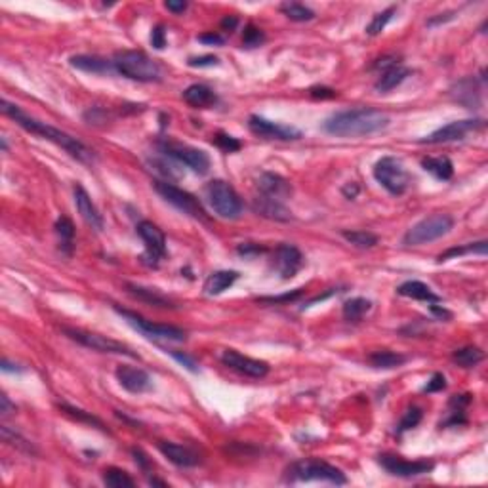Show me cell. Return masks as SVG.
<instances>
[{"mask_svg": "<svg viewBox=\"0 0 488 488\" xmlns=\"http://www.w3.org/2000/svg\"><path fill=\"white\" fill-rule=\"evenodd\" d=\"M389 126V116L372 107L347 109L328 116L323 124V130L336 138H365Z\"/></svg>", "mask_w": 488, "mask_h": 488, "instance_id": "1", "label": "cell"}, {"mask_svg": "<svg viewBox=\"0 0 488 488\" xmlns=\"http://www.w3.org/2000/svg\"><path fill=\"white\" fill-rule=\"evenodd\" d=\"M0 109H2V113L6 114V116L14 119V121H16L23 130L31 132V134H34V136H41V138L48 139V141H52V143H56L57 147L65 149L67 153L73 156V159H77V161H81V163H92V161H94V153H92V151H90L88 147L84 145L82 141H79V139L73 138V136H69V134H65V132H61L59 128L50 126V124H46V122L37 121V119H33V116L25 114L19 107L14 105V103H10L8 99H2Z\"/></svg>", "mask_w": 488, "mask_h": 488, "instance_id": "2", "label": "cell"}, {"mask_svg": "<svg viewBox=\"0 0 488 488\" xmlns=\"http://www.w3.org/2000/svg\"><path fill=\"white\" fill-rule=\"evenodd\" d=\"M113 67L126 79L138 82H159L161 81V67L151 57L138 50H122L116 52Z\"/></svg>", "mask_w": 488, "mask_h": 488, "instance_id": "3", "label": "cell"}, {"mask_svg": "<svg viewBox=\"0 0 488 488\" xmlns=\"http://www.w3.org/2000/svg\"><path fill=\"white\" fill-rule=\"evenodd\" d=\"M204 199L223 220H236L243 214V201L223 179H212L204 187Z\"/></svg>", "mask_w": 488, "mask_h": 488, "instance_id": "4", "label": "cell"}, {"mask_svg": "<svg viewBox=\"0 0 488 488\" xmlns=\"http://www.w3.org/2000/svg\"><path fill=\"white\" fill-rule=\"evenodd\" d=\"M286 479L288 480H326L332 485H345L347 477L343 475L342 469L336 465H330L323 460L307 458V460H298L286 469Z\"/></svg>", "mask_w": 488, "mask_h": 488, "instance_id": "5", "label": "cell"}, {"mask_svg": "<svg viewBox=\"0 0 488 488\" xmlns=\"http://www.w3.org/2000/svg\"><path fill=\"white\" fill-rule=\"evenodd\" d=\"M454 227V218L448 214H431L427 218H423L422 221H418L416 225L408 229L403 243L407 246H420V244H427L437 241L440 236H445L450 233V229Z\"/></svg>", "mask_w": 488, "mask_h": 488, "instance_id": "6", "label": "cell"}, {"mask_svg": "<svg viewBox=\"0 0 488 488\" xmlns=\"http://www.w3.org/2000/svg\"><path fill=\"white\" fill-rule=\"evenodd\" d=\"M374 178L391 195L407 193L410 183H412L410 174L405 168L403 161H399L397 156H382L374 164Z\"/></svg>", "mask_w": 488, "mask_h": 488, "instance_id": "7", "label": "cell"}, {"mask_svg": "<svg viewBox=\"0 0 488 488\" xmlns=\"http://www.w3.org/2000/svg\"><path fill=\"white\" fill-rule=\"evenodd\" d=\"M159 149H161V153L164 156H170L172 161H176L181 166H187L199 176H204L210 170V156L206 155L203 149L178 143V141H170V139L161 141Z\"/></svg>", "mask_w": 488, "mask_h": 488, "instance_id": "8", "label": "cell"}, {"mask_svg": "<svg viewBox=\"0 0 488 488\" xmlns=\"http://www.w3.org/2000/svg\"><path fill=\"white\" fill-rule=\"evenodd\" d=\"M155 189L156 193L163 196L166 203H170L172 206H176V208L183 212V214H187V216L195 218V220H203V221L208 220V216H206V212H204L203 204L199 203L196 196H193L191 193H187V191L179 189L178 185H174V183H170V181H161V179H156L155 181Z\"/></svg>", "mask_w": 488, "mask_h": 488, "instance_id": "9", "label": "cell"}, {"mask_svg": "<svg viewBox=\"0 0 488 488\" xmlns=\"http://www.w3.org/2000/svg\"><path fill=\"white\" fill-rule=\"evenodd\" d=\"M63 332L74 340L77 343H81L84 347H88L92 351H99V353H111V355H124V357L136 358L138 355L122 342H116L113 338H107L103 334L98 332H86L81 328H63Z\"/></svg>", "mask_w": 488, "mask_h": 488, "instance_id": "10", "label": "cell"}, {"mask_svg": "<svg viewBox=\"0 0 488 488\" xmlns=\"http://www.w3.org/2000/svg\"><path fill=\"white\" fill-rule=\"evenodd\" d=\"M116 313H121L122 317L126 318V323L132 325L136 330H139L141 334H145L147 338H155V340H170V342H185L187 340V334L185 330H181L178 326L172 325H159L153 321H147L138 313H132L128 309H121V307H114Z\"/></svg>", "mask_w": 488, "mask_h": 488, "instance_id": "11", "label": "cell"}, {"mask_svg": "<svg viewBox=\"0 0 488 488\" xmlns=\"http://www.w3.org/2000/svg\"><path fill=\"white\" fill-rule=\"evenodd\" d=\"M378 462L382 465L383 469L395 477H420V475H427L433 471V462L427 460H405L400 456H391V454H382L378 456Z\"/></svg>", "mask_w": 488, "mask_h": 488, "instance_id": "12", "label": "cell"}, {"mask_svg": "<svg viewBox=\"0 0 488 488\" xmlns=\"http://www.w3.org/2000/svg\"><path fill=\"white\" fill-rule=\"evenodd\" d=\"M485 126V121L480 119H467V121H454L443 126L439 130H435L429 134L427 138L422 139V143H429V145H437V143H450V141H460L465 139V136L469 132L480 130Z\"/></svg>", "mask_w": 488, "mask_h": 488, "instance_id": "13", "label": "cell"}, {"mask_svg": "<svg viewBox=\"0 0 488 488\" xmlns=\"http://www.w3.org/2000/svg\"><path fill=\"white\" fill-rule=\"evenodd\" d=\"M248 128L254 136L263 139H278V141H290V139H300L301 132L294 126H285V124H277V122L267 121L263 116L252 114L248 119Z\"/></svg>", "mask_w": 488, "mask_h": 488, "instance_id": "14", "label": "cell"}, {"mask_svg": "<svg viewBox=\"0 0 488 488\" xmlns=\"http://www.w3.org/2000/svg\"><path fill=\"white\" fill-rule=\"evenodd\" d=\"M221 363L235 370L238 374L248 376V378H263L269 374V365L258 358L246 357L243 353H238L235 349H225L221 353Z\"/></svg>", "mask_w": 488, "mask_h": 488, "instance_id": "15", "label": "cell"}, {"mask_svg": "<svg viewBox=\"0 0 488 488\" xmlns=\"http://www.w3.org/2000/svg\"><path fill=\"white\" fill-rule=\"evenodd\" d=\"M138 235L141 236V241L145 243L147 258L151 260L153 265H156L159 261L166 256V236H164L163 229L155 225L153 221H139L138 223Z\"/></svg>", "mask_w": 488, "mask_h": 488, "instance_id": "16", "label": "cell"}, {"mask_svg": "<svg viewBox=\"0 0 488 488\" xmlns=\"http://www.w3.org/2000/svg\"><path fill=\"white\" fill-rule=\"evenodd\" d=\"M303 265V256H301L300 248H296L294 244H278L273 254V269L277 271V275L281 278H292Z\"/></svg>", "mask_w": 488, "mask_h": 488, "instance_id": "17", "label": "cell"}, {"mask_svg": "<svg viewBox=\"0 0 488 488\" xmlns=\"http://www.w3.org/2000/svg\"><path fill=\"white\" fill-rule=\"evenodd\" d=\"M116 380L128 393H145L153 387V380L143 368L122 365L116 368Z\"/></svg>", "mask_w": 488, "mask_h": 488, "instance_id": "18", "label": "cell"}, {"mask_svg": "<svg viewBox=\"0 0 488 488\" xmlns=\"http://www.w3.org/2000/svg\"><path fill=\"white\" fill-rule=\"evenodd\" d=\"M258 191H260V195L267 196V199L285 203L286 199L292 195V185L288 179L278 176V174L263 172L258 178Z\"/></svg>", "mask_w": 488, "mask_h": 488, "instance_id": "19", "label": "cell"}, {"mask_svg": "<svg viewBox=\"0 0 488 488\" xmlns=\"http://www.w3.org/2000/svg\"><path fill=\"white\" fill-rule=\"evenodd\" d=\"M159 450L163 452L164 458H168L172 464L178 467H196L201 464V456L196 454L193 448L183 447L178 443H168V440H161L159 443Z\"/></svg>", "mask_w": 488, "mask_h": 488, "instance_id": "20", "label": "cell"}, {"mask_svg": "<svg viewBox=\"0 0 488 488\" xmlns=\"http://www.w3.org/2000/svg\"><path fill=\"white\" fill-rule=\"evenodd\" d=\"M74 204H77V210L81 214V218L88 223L90 227L98 229V231L103 229V218H101L96 204L92 203V199L82 185L74 187Z\"/></svg>", "mask_w": 488, "mask_h": 488, "instance_id": "21", "label": "cell"}, {"mask_svg": "<svg viewBox=\"0 0 488 488\" xmlns=\"http://www.w3.org/2000/svg\"><path fill=\"white\" fill-rule=\"evenodd\" d=\"M254 210L261 214L263 218H269V220L275 221H290L292 220V214L290 210L286 208L285 203L281 201H273V199H267V196L258 195L254 199Z\"/></svg>", "mask_w": 488, "mask_h": 488, "instance_id": "22", "label": "cell"}, {"mask_svg": "<svg viewBox=\"0 0 488 488\" xmlns=\"http://www.w3.org/2000/svg\"><path fill=\"white\" fill-rule=\"evenodd\" d=\"M183 99L195 109H208L218 103V96L214 94V90L204 84H191L189 88L183 90Z\"/></svg>", "mask_w": 488, "mask_h": 488, "instance_id": "23", "label": "cell"}, {"mask_svg": "<svg viewBox=\"0 0 488 488\" xmlns=\"http://www.w3.org/2000/svg\"><path fill=\"white\" fill-rule=\"evenodd\" d=\"M126 290L130 296H134L136 300L143 301L147 305H155V307H163V309H168V307H176L174 301L170 298H166L163 292H159L156 288H147V286H139V285H126Z\"/></svg>", "mask_w": 488, "mask_h": 488, "instance_id": "24", "label": "cell"}, {"mask_svg": "<svg viewBox=\"0 0 488 488\" xmlns=\"http://www.w3.org/2000/svg\"><path fill=\"white\" fill-rule=\"evenodd\" d=\"M241 277L236 271H214L208 278L204 281V292L208 296H220L227 288L235 285L236 278Z\"/></svg>", "mask_w": 488, "mask_h": 488, "instance_id": "25", "label": "cell"}, {"mask_svg": "<svg viewBox=\"0 0 488 488\" xmlns=\"http://www.w3.org/2000/svg\"><path fill=\"white\" fill-rule=\"evenodd\" d=\"M408 74H410V69H407V67H403L397 63V65L389 67V69H385V71L380 73V79L376 81L374 88L378 90L380 94H387V92H391V90L397 88L400 82H405V79H407Z\"/></svg>", "mask_w": 488, "mask_h": 488, "instance_id": "26", "label": "cell"}, {"mask_svg": "<svg viewBox=\"0 0 488 488\" xmlns=\"http://www.w3.org/2000/svg\"><path fill=\"white\" fill-rule=\"evenodd\" d=\"M397 294L405 296V298H412V300L429 301V303H437L440 300L437 294L433 292L427 285H423L420 281H407L397 288Z\"/></svg>", "mask_w": 488, "mask_h": 488, "instance_id": "27", "label": "cell"}, {"mask_svg": "<svg viewBox=\"0 0 488 488\" xmlns=\"http://www.w3.org/2000/svg\"><path fill=\"white\" fill-rule=\"evenodd\" d=\"M71 65L74 69H81L84 73H94V74H103L111 71L113 61L109 63L107 59L98 56H73L71 57Z\"/></svg>", "mask_w": 488, "mask_h": 488, "instance_id": "28", "label": "cell"}, {"mask_svg": "<svg viewBox=\"0 0 488 488\" xmlns=\"http://www.w3.org/2000/svg\"><path fill=\"white\" fill-rule=\"evenodd\" d=\"M423 170L429 172L437 179L447 181L454 176V164L450 163L448 156H427L422 161Z\"/></svg>", "mask_w": 488, "mask_h": 488, "instance_id": "29", "label": "cell"}, {"mask_svg": "<svg viewBox=\"0 0 488 488\" xmlns=\"http://www.w3.org/2000/svg\"><path fill=\"white\" fill-rule=\"evenodd\" d=\"M368 363L370 366L374 368H382V370H391V368H399L407 363V357L400 355V353H395V351H374L368 355Z\"/></svg>", "mask_w": 488, "mask_h": 488, "instance_id": "30", "label": "cell"}, {"mask_svg": "<svg viewBox=\"0 0 488 488\" xmlns=\"http://www.w3.org/2000/svg\"><path fill=\"white\" fill-rule=\"evenodd\" d=\"M372 303L366 298H351L343 303V317L349 323H358L370 311Z\"/></svg>", "mask_w": 488, "mask_h": 488, "instance_id": "31", "label": "cell"}, {"mask_svg": "<svg viewBox=\"0 0 488 488\" xmlns=\"http://www.w3.org/2000/svg\"><path fill=\"white\" fill-rule=\"evenodd\" d=\"M485 358V353L479 349V347H473V345H467V347H462V349H456L452 353V360L456 365L462 366V368H473L477 366Z\"/></svg>", "mask_w": 488, "mask_h": 488, "instance_id": "32", "label": "cell"}, {"mask_svg": "<svg viewBox=\"0 0 488 488\" xmlns=\"http://www.w3.org/2000/svg\"><path fill=\"white\" fill-rule=\"evenodd\" d=\"M56 233L57 236H59V241H61V248H63L67 254H71V250H73V238H74L73 221L69 220V218H65V216H61V218L56 221Z\"/></svg>", "mask_w": 488, "mask_h": 488, "instance_id": "33", "label": "cell"}, {"mask_svg": "<svg viewBox=\"0 0 488 488\" xmlns=\"http://www.w3.org/2000/svg\"><path fill=\"white\" fill-rule=\"evenodd\" d=\"M281 12L292 21H311L315 17V12L300 2H285L281 4Z\"/></svg>", "mask_w": 488, "mask_h": 488, "instance_id": "34", "label": "cell"}, {"mask_svg": "<svg viewBox=\"0 0 488 488\" xmlns=\"http://www.w3.org/2000/svg\"><path fill=\"white\" fill-rule=\"evenodd\" d=\"M342 235L347 243L357 246V248H363V250H365V248H372V246L378 244V236H376L374 233H370V231H360V229H357V231H343Z\"/></svg>", "mask_w": 488, "mask_h": 488, "instance_id": "35", "label": "cell"}, {"mask_svg": "<svg viewBox=\"0 0 488 488\" xmlns=\"http://www.w3.org/2000/svg\"><path fill=\"white\" fill-rule=\"evenodd\" d=\"M103 482L111 488H126L136 485V480L132 479L128 473L122 471V469H116V467L105 469V473H103Z\"/></svg>", "mask_w": 488, "mask_h": 488, "instance_id": "36", "label": "cell"}, {"mask_svg": "<svg viewBox=\"0 0 488 488\" xmlns=\"http://www.w3.org/2000/svg\"><path fill=\"white\" fill-rule=\"evenodd\" d=\"M465 254H480L485 256L487 254V241H480V243L467 244V246H458V248H448L447 252H443L439 256V261H447L450 258L456 256H465Z\"/></svg>", "mask_w": 488, "mask_h": 488, "instance_id": "37", "label": "cell"}, {"mask_svg": "<svg viewBox=\"0 0 488 488\" xmlns=\"http://www.w3.org/2000/svg\"><path fill=\"white\" fill-rule=\"evenodd\" d=\"M395 6H389L387 10H383V12H380V14H376L374 19L368 23V27H366V34H370V37H378V34L382 33L383 29L387 27V23L391 21V17H393V14H395Z\"/></svg>", "mask_w": 488, "mask_h": 488, "instance_id": "38", "label": "cell"}, {"mask_svg": "<svg viewBox=\"0 0 488 488\" xmlns=\"http://www.w3.org/2000/svg\"><path fill=\"white\" fill-rule=\"evenodd\" d=\"M59 408L65 412L67 416H71V418H74V420H79V422H84V423H90V425H96V427H99V429H105L103 427V423H101V420L99 418H96L94 414H90V412H86V410H81V408H74V407H69V405H59Z\"/></svg>", "mask_w": 488, "mask_h": 488, "instance_id": "39", "label": "cell"}, {"mask_svg": "<svg viewBox=\"0 0 488 488\" xmlns=\"http://www.w3.org/2000/svg\"><path fill=\"white\" fill-rule=\"evenodd\" d=\"M0 435H2L4 443H8L10 447H16V448H19V450H25V452H33L31 443H29V440L21 439V435L16 431H12L8 425H2V427H0Z\"/></svg>", "mask_w": 488, "mask_h": 488, "instance_id": "40", "label": "cell"}, {"mask_svg": "<svg viewBox=\"0 0 488 488\" xmlns=\"http://www.w3.org/2000/svg\"><path fill=\"white\" fill-rule=\"evenodd\" d=\"M422 418H423L422 408L420 407L408 408L407 414L403 416V420H400V423H399V433H405V431H408V429L416 427L418 423L422 422Z\"/></svg>", "mask_w": 488, "mask_h": 488, "instance_id": "41", "label": "cell"}, {"mask_svg": "<svg viewBox=\"0 0 488 488\" xmlns=\"http://www.w3.org/2000/svg\"><path fill=\"white\" fill-rule=\"evenodd\" d=\"M263 41H265V34L261 33V29L254 27V25H246L243 34V44L246 48H256V46H260Z\"/></svg>", "mask_w": 488, "mask_h": 488, "instance_id": "42", "label": "cell"}, {"mask_svg": "<svg viewBox=\"0 0 488 488\" xmlns=\"http://www.w3.org/2000/svg\"><path fill=\"white\" fill-rule=\"evenodd\" d=\"M214 141H216V145L220 147V149H223L225 153H235V151H238V149L243 147L238 139H235L233 136H229V134H223V132H218L216 138H214Z\"/></svg>", "mask_w": 488, "mask_h": 488, "instance_id": "43", "label": "cell"}, {"mask_svg": "<svg viewBox=\"0 0 488 488\" xmlns=\"http://www.w3.org/2000/svg\"><path fill=\"white\" fill-rule=\"evenodd\" d=\"M301 294H303V290H301V288H298V290H294V292H288V294H283V296H271V298H260V300L267 301V303H292V301H296L298 298H300Z\"/></svg>", "mask_w": 488, "mask_h": 488, "instance_id": "44", "label": "cell"}, {"mask_svg": "<svg viewBox=\"0 0 488 488\" xmlns=\"http://www.w3.org/2000/svg\"><path fill=\"white\" fill-rule=\"evenodd\" d=\"M151 44H153L156 50H163L164 46H166V29H164L163 23H159L155 29H153V33H151Z\"/></svg>", "mask_w": 488, "mask_h": 488, "instance_id": "45", "label": "cell"}, {"mask_svg": "<svg viewBox=\"0 0 488 488\" xmlns=\"http://www.w3.org/2000/svg\"><path fill=\"white\" fill-rule=\"evenodd\" d=\"M447 387V380L443 374H433L431 380L427 382V385L423 387L425 393H437V391H443Z\"/></svg>", "mask_w": 488, "mask_h": 488, "instance_id": "46", "label": "cell"}, {"mask_svg": "<svg viewBox=\"0 0 488 488\" xmlns=\"http://www.w3.org/2000/svg\"><path fill=\"white\" fill-rule=\"evenodd\" d=\"M309 96L315 99H332L338 96V92L332 88H326V86H313L309 90Z\"/></svg>", "mask_w": 488, "mask_h": 488, "instance_id": "47", "label": "cell"}, {"mask_svg": "<svg viewBox=\"0 0 488 488\" xmlns=\"http://www.w3.org/2000/svg\"><path fill=\"white\" fill-rule=\"evenodd\" d=\"M218 63H220V59L216 56H201L189 59V67H214Z\"/></svg>", "mask_w": 488, "mask_h": 488, "instance_id": "48", "label": "cell"}, {"mask_svg": "<svg viewBox=\"0 0 488 488\" xmlns=\"http://www.w3.org/2000/svg\"><path fill=\"white\" fill-rule=\"evenodd\" d=\"M132 454H134V460H136V464L143 469V471H147L149 467H151V460L147 458V454L141 450V448H134L132 450Z\"/></svg>", "mask_w": 488, "mask_h": 488, "instance_id": "49", "label": "cell"}, {"mask_svg": "<svg viewBox=\"0 0 488 488\" xmlns=\"http://www.w3.org/2000/svg\"><path fill=\"white\" fill-rule=\"evenodd\" d=\"M172 357L176 358L178 363H181L185 368H189L191 372H199V365L195 363V358L187 357V355H181V353H172Z\"/></svg>", "mask_w": 488, "mask_h": 488, "instance_id": "50", "label": "cell"}, {"mask_svg": "<svg viewBox=\"0 0 488 488\" xmlns=\"http://www.w3.org/2000/svg\"><path fill=\"white\" fill-rule=\"evenodd\" d=\"M16 412V405L10 400L8 395H0V414L10 416Z\"/></svg>", "mask_w": 488, "mask_h": 488, "instance_id": "51", "label": "cell"}, {"mask_svg": "<svg viewBox=\"0 0 488 488\" xmlns=\"http://www.w3.org/2000/svg\"><path fill=\"white\" fill-rule=\"evenodd\" d=\"M199 41L204 42V44H216V46H220V44H223V37L218 33H204L199 37Z\"/></svg>", "mask_w": 488, "mask_h": 488, "instance_id": "52", "label": "cell"}, {"mask_svg": "<svg viewBox=\"0 0 488 488\" xmlns=\"http://www.w3.org/2000/svg\"><path fill=\"white\" fill-rule=\"evenodd\" d=\"M166 10H170V12H174V14H183L185 10H187V2H183V0H179V2H174V0H168L166 4Z\"/></svg>", "mask_w": 488, "mask_h": 488, "instance_id": "53", "label": "cell"}, {"mask_svg": "<svg viewBox=\"0 0 488 488\" xmlns=\"http://www.w3.org/2000/svg\"><path fill=\"white\" fill-rule=\"evenodd\" d=\"M342 193L347 196V199H355V196L358 195V185L357 183H347V185L342 189Z\"/></svg>", "mask_w": 488, "mask_h": 488, "instance_id": "54", "label": "cell"}, {"mask_svg": "<svg viewBox=\"0 0 488 488\" xmlns=\"http://www.w3.org/2000/svg\"><path fill=\"white\" fill-rule=\"evenodd\" d=\"M236 23H238V19L231 16V17H225V19L221 21V27H223V29H229V31H233V29L236 27Z\"/></svg>", "mask_w": 488, "mask_h": 488, "instance_id": "55", "label": "cell"}, {"mask_svg": "<svg viewBox=\"0 0 488 488\" xmlns=\"http://www.w3.org/2000/svg\"><path fill=\"white\" fill-rule=\"evenodd\" d=\"M431 311L437 315V317L440 318H450V313H448L447 309H443V307H437V305H431Z\"/></svg>", "mask_w": 488, "mask_h": 488, "instance_id": "56", "label": "cell"}]
</instances>
